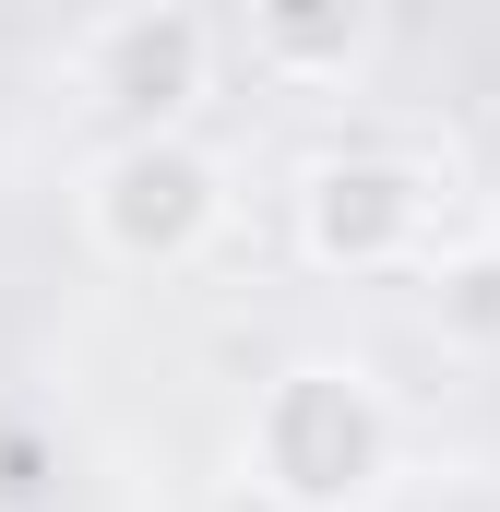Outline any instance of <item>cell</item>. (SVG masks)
I'll use <instances>...</instances> for the list:
<instances>
[{"label":"cell","instance_id":"obj_1","mask_svg":"<svg viewBox=\"0 0 500 512\" xmlns=\"http://www.w3.org/2000/svg\"><path fill=\"white\" fill-rule=\"evenodd\" d=\"M239 477L274 512H370L393 477V393L358 358H286L250 393Z\"/></svg>","mask_w":500,"mask_h":512},{"label":"cell","instance_id":"obj_2","mask_svg":"<svg viewBox=\"0 0 500 512\" xmlns=\"http://www.w3.org/2000/svg\"><path fill=\"white\" fill-rule=\"evenodd\" d=\"M227 239V155L191 131H120L84 167V251L120 274H191Z\"/></svg>","mask_w":500,"mask_h":512},{"label":"cell","instance_id":"obj_3","mask_svg":"<svg viewBox=\"0 0 500 512\" xmlns=\"http://www.w3.org/2000/svg\"><path fill=\"white\" fill-rule=\"evenodd\" d=\"M298 251L322 274H393L429 251V167L393 143H334L298 167Z\"/></svg>","mask_w":500,"mask_h":512},{"label":"cell","instance_id":"obj_4","mask_svg":"<svg viewBox=\"0 0 500 512\" xmlns=\"http://www.w3.org/2000/svg\"><path fill=\"white\" fill-rule=\"evenodd\" d=\"M215 84V24L179 12V0H143V12H108L84 36V96L131 108V131H179V108Z\"/></svg>","mask_w":500,"mask_h":512},{"label":"cell","instance_id":"obj_5","mask_svg":"<svg viewBox=\"0 0 500 512\" xmlns=\"http://www.w3.org/2000/svg\"><path fill=\"white\" fill-rule=\"evenodd\" d=\"M239 48H250V72H274L298 96H346L381 60V12L370 0H274V12L239 24Z\"/></svg>","mask_w":500,"mask_h":512},{"label":"cell","instance_id":"obj_6","mask_svg":"<svg viewBox=\"0 0 500 512\" xmlns=\"http://www.w3.org/2000/svg\"><path fill=\"white\" fill-rule=\"evenodd\" d=\"M429 322H441V346H500V251L489 239L429 262Z\"/></svg>","mask_w":500,"mask_h":512},{"label":"cell","instance_id":"obj_7","mask_svg":"<svg viewBox=\"0 0 500 512\" xmlns=\"http://www.w3.org/2000/svg\"><path fill=\"white\" fill-rule=\"evenodd\" d=\"M489 251H500V215H489Z\"/></svg>","mask_w":500,"mask_h":512}]
</instances>
